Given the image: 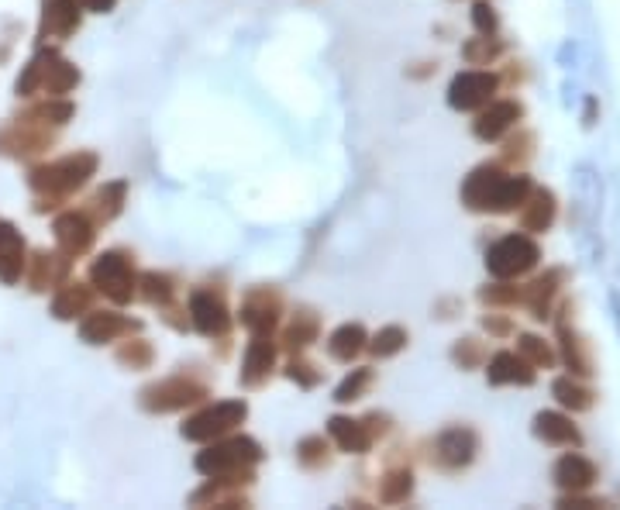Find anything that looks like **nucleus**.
<instances>
[{"instance_id": "f257e3e1", "label": "nucleus", "mask_w": 620, "mask_h": 510, "mask_svg": "<svg viewBox=\"0 0 620 510\" xmlns=\"http://www.w3.org/2000/svg\"><path fill=\"white\" fill-rule=\"evenodd\" d=\"M534 183L524 173H503L500 162H483L462 183V204L476 214H514L531 197Z\"/></svg>"}, {"instance_id": "f03ea898", "label": "nucleus", "mask_w": 620, "mask_h": 510, "mask_svg": "<svg viewBox=\"0 0 620 510\" xmlns=\"http://www.w3.org/2000/svg\"><path fill=\"white\" fill-rule=\"evenodd\" d=\"M93 173H97V156L93 152H73V156H62L56 162H45V166L31 169L28 183L45 200H62L80 187H87Z\"/></svg>"}, {"instance_id": "7ed1b4c3", "label": "nucleus", "mask_w": 620, "mask_h": 510, "mask_svg": "<svg viewBox=\"0 0 620 510\" xmlns=\"http://www.w3.org/2000/svg\"><path fill=\"white\" fill-rule=\"evenodd\" d=\"M262 462V445L255 442V438H245V435H224V438H214V442H207L204 452L193 459V466H197L200 476H231V473H245V469H255Z\"/></svg>"}, {"instance_id": "20e7f679", "label": "nucleus", "mask_w": 620, "mask_h": 510, "mask_svg": "<svg viewBox=\"0 0 620 510\" xmlns=\"http://www.w3.org/2000/svg\"><path fill=\"white\" fill-rule=\"evenodd\" d=\"M207 397H211V386L204 380L176 373V376H166V380H155L145 386V390L138 393V404L149 414H173V411H186V407H193V404H204Z\"/></svg>"}, {"instance_id": "39448f33", "label": "nucleus", "mask_w": 620, "mask_h": 510, "mask_svg": "<svg viewBox=\"0 0 620 510\" xmlns=\"http://www.w3.org/2000/svg\"><path fill=\"white\" fill-rule=\"evenodd\" d=\"M90 283L104 293L114 304H131L138 297V273L135 262H131L128 252H104L93 259L90 266Z\"/></svg>"}, {"instance_id": "423d86ee", "label": "nucleus", "mask_w": 620, "mask_h": 510, "mask_svg": "<svg viewBox=\"0 0 620 510\" xmlns=\"http://www.w3.org/2000/svg\"><path fill=\"white\" fill-rule=\"evenodd\" d=\"M541 262V249L531 235H503L486 249V269L493 280H521Z\"/></svg>"}, {"instance_id": "0eeeda50", "label": "nucleus", "mask_w": 620, "mask_h": 510, "mask_svg": "<svg viewBox=\"0 0 620 510\" xmlns=\"http://www.w3.org/2000/svg\"><path fill=\"white\" fill-rule=\"evenodd\" d=\"M248 417V404L245 400H221V404H211L204 411H197L193 417H186V424L180 428V435L186 442H214V438H224L245 424Z\"/></svg>"}, {"instance_id": "6e6552de", "label": "nucleus", "mask_w": 620, "mask_h": 510, "mask_svg": "<svg viewBox=\"0 0 620 510\" xmlns=\"http://www.w3.org/2000/svg\"><path fill=\"white\" fill-rule=\"evenodd\" d=\"M476 452L479 435L465 424H455V428H445L431 442V466H438L441 473H462L476 462Z\"/></svg>"}, {"instance_id": "1a4fd4ad", "label": "nucleus", "mask_w": 620, "mask_h": 510, "mask_svg": "<svg viewBox=\"0 0 620 510\" xmlns=\"http://www.w3.org/2000/svg\"><path fill=\"white\" fill-rule=\"evenodd\" d=\"M496 90H500V76L490 69H469L448 83V104L455 111H479L496 97Z\"/></svg>"}, {"instance_id": "9d476101", "label": "nucleus", "mask_w": 620, "mask_h": 510, "mask_svg": "<svg viewBox=\"0 0 620 510\" xmlns=\"http://www.w3.org/2000/svg\"><path fill=\"white\" fill-rule=\"evenodd\" d=\"M190 324L204 338H224L231 331V311L221 293L193 290L190 293Z\"/></svg>"}, {"instance_id": "9b49d317", "label": "nucleus", "mask_w": 620, "mask_h": 510, "mask_svg": "<svg viewBox=\"0 0 620 510\" xmlns=\"http://www.w3.org/2000/svg\"><path fill=\"white\" fill-rule=\"evenodd\" d=\"M279 314H283V297L269 287H255L245 293L238 318H242V324L252 335H262V331H276Z\"/></svg>"}, {"instance_id": "f8f14e48", "label": "nucleus", "mask_w": 620, "mask_h": 510, "mask_svg": "<svg viewBox=\"0 0 620 510\" xmlns=\"http://www.w3.org/2000/svg\"><path fill=\"white\" fill-rule=\"evenodd\" d=\"M524 118V107L517 100H490L486 107H479V118L472 121L479 142H500L510 128H517V121Z\"/></svg>"}, {"instance_id": "ddd939ff", "label": "nucleus", "mask_w": 620, "mask_h": 510, "mask_svg": "<svg viewBox=\"0 0 620 510\" xmlns=\"http://www.w3.org/2000/svg\"><path fill=\"white\" fill-rule=\"evenodd\" d=\"M276 355H279V345L273 342V331L252 335V342H248V349H245V362H242V386L255 390V386L266 383L276 369Z\"/></svg>"}, {"instance_id": "4468645a", "label": "nucleus", "mask_w": 620, "mask_h": 510, "mask_svg": "<svg viewBox=\"0 0 620 510\" xmlns=\"http://www.w3.org/2000/svg\"><path fill=\"white\" fill-rule=\"evenodd\" d=\"M56 245L62 255H83L93 245V235H97V221L90 218L87 211H66L56 218Z\"/></svg>"}, {"instance_id": "2eb2a0df", "label": "nucleus", "mask_w": 620, "mask_h": 510, "mask_svg": "<svg viewBox=\"0 0 620 510\" xmlns=\"http://www.w3.org/2000/svg\"><path fill=\"white\" fill-rule=\"evenodd\" d=\"M142 324L124 318L118 311H87V318L80 321V338L87 345H111L118 342L121 335H131L138 331Z\"/></svg>"}, {"instance_id": "dca6fc26", "label": "nucleus", "mask_w": 620, "mask_h": 510, "mask_svg": "<svg viewBox=\"0 0 620 510\" xmlns=\"http://www.w3.org/2000/svg\"><path fill=\"white\" fill-rule=\"evenodd\" d=\"M558 352H562V362L569 366V376H579V380H589L596 373L593 369V355H589L586 338L579 335L565 318H558Z\"/></svg>"}, {"instance_id": "f3484780", "label": "nucleus", "mask_w": 620, "mask_h": 510, "mask_svg": "<svg viewBox=\"0 0 620 510\" xmlns=\"http://www.w3.org/2000/svg\"><path fill=\"white\" fill-rule=\"evenodd\" d=\"M486 380L493 386H531L538 380V369L521 352H496L486 369Z\"/></svg>"}, {"instance_id": "a211bd4d", "label": "nucleus", "mask_w": 620, "mask_h": 510, "mask_svg": "<svg viewBox=\"0 0 620 510\" xmlns=\"http://www.w3.org/2000/svg\"><path fill=\"white\" fill-rule=\"evenodd\" d=\"M555 483L562 493H586L596 483V466L579 452H565L555 462Z\"/></svg>"}, {"instance_id": "6ab92c4d", "label": "nucleus", "mask_w": 620, "mask_h": 510, "mask_svg": "<svg viewBox=\"0 0 620 510\" xmlns=\"http://www.w3.org/2000/svg\"><path fill=\"white\" fill-rule=\"evenodd\" d=\"M534 435L545 445H558V448H579L583 445V431L572 424V417L558 414V411H541L534 417Z\"/></svg>"}, {"instance_id": "aec40b11", "label": "nucleus", "mask_w": 620, "mask_h": 510, "mask_svg": "<svg viewBox=\"0 0 620 510\" xmlns=\"http://www.w3.org/2000/svg\"><path fill=\"white\" fill-rule=\"evenodd\" d=\"M562 283H565L562 269H548V273L538 276L531 287H524V304H527V311H531L534 321L552 318V304H555L558 290H562Z\"/></svg>"}, {"instance_id": "412c9836", "label": "nucleus", "mask_w": 620, "mask_h": 510, "mask_svg": "<svg viewBox=\"0 0 620 510\" xmlns=\"http://www.w3.org/2000/svg\"><path fill=\"white\" fill-rule=\"evenodd\" d=\"M25 273V238L14 224L0 221V280L18 283Z\"/></svg>"}, {"instance_id": "4be33fe9", "label": "nucleus", "mask_w": 620, "mask_h": 510, "mask_svg": "<svg viewBox=\"0 0 620 510\" xmlns=\"http://www.w3.org/2000/svg\"><path fill=\"white\" fill-rule=\"evenodd\" d=\"M42 11V35L45 38H69L80 28V0H45Z\"/></svg>"}, {"instance_id": "5701e85b", "label": "nucleus", "mask_w": 620, "mask_h": 510, "mask_svg": "<svg viewBox=\"0 0 620 510\" xmlns=\"http://www.w3.org/2000/svg\"><path fill=\"white\" fill-rule=\"evenodd\" d=\"M328 435H331V442H335L341 452H348V455H366L369 448H372L369 428L362 421H355V417L335 414L328 421Z\"/></svg>"}, {"instance_id": "b1692460", "label": "nucleus", "mask_w": 620, "mask_h": 510, "mask_svg": "<svg viewBox=\"0 0 620 510\" xmlns=\"http://www.w3.org/2000/svg\"><path fill=\"white\" fill-rule=\"evenodd\" d=\"M558 214V204H555V193L552 190H531V197L521 204V228L531 231V235H538V231H548L552 228Z\"/></svg>"}, {"instance_id": "393cba45", "label": "nucleus", "mask_w": 620, "mask_h": 510, "mask_svg": "<svg viewBox=\"0 0 620 510\" xmlns=\"http://www.w3.org/2000/svg\"><path fill=\"white\" fill-rule=\"evenodd\" d=\"M80 83V69H76L69 59L56 56V52H49V59H45V69H42V94L45 97H62L69 94V90Z\"/></svg>"}, {"instance_id": "a878e982", "label": "nucleus", "mask_w": 620, "mask_h": 510, "mask_svg": "<svg viewBox=\"0 0 620 510\" xmlns=\"http://www.w3.org/2000/svg\"><path fill=\"white\" fill-rule=\"evenodd\" d=\"M52 142L49 131L35 128V121H25L21 128H11L0 135V149L14 152V156H35V152H45Z\"/></svg>"}, {"instance_id": "bb28decb", "label": "nucleus", "mask_w": 620, "mask_h": 510, "mask_svg": "<svg viewBox=\"0 0 620 510\" xmlns=\"http://www.w3.org/2000/svg\"><path fill=\"white\" fill-rule=\"evenodd\" d=\"M317 335H321V318L314 311H297L283 331V349L290 355H304L317 342Z\"/></svg>"}, {"instance_id": "cd10ccee", "label": "nucleus", "mask_w": 620, "mask_h": 510, "mask_svg": "<svg viewBox=\"0 0 620 510\" xmlns=\"http://www.w3.org/2000/svg\"><path fill=\"white\" fill-rule=\"evenodd\" d=\"M93 304V290L87 283H66L56 300H52V314H56L59 321H73V318H83V314L90 311Z\"/></svg>"}, {"instance_id": "c85d7f7f", "label": "nucleus", "mask_w": 620, "mask_h": 510, "mask_svg": "<svg viewBox=\"0 0 620 510\" xmlns=\"http://www.w3.org/2000/svg\"><path fill=\"white\" fill-rule=\"evenodd\" d=\"M366 345H369V335L362 324H341L335 335L328 338V352H331V359H338V362L359 359V355L366 352Z\"/></svg>"}, {"instance_id": "c756f323", "label": "nucleus", "mask_w": 620, "mask_h": 510, "mask_svg": "<svg viewBox=\"0 0 620 510\" xmlns=\"http://www.w3.org/2000/svg\"><path fill=\"white\" fill-rule=\"evenodd\" d=\"M552 393H555L558 404H562L565 411H572V414L589 411V407L596 404V393L589 390V386L579 380V376H562V380H555Z\"/></svg>"}, {"instance_id": "7c9ffc66", "label": "nucleus", "mask_w": 620, "mask_h": 510, "mask_svg": "<svg viewBox=\"0 0 620 510\" xmlns=\"http://www.w3.org/2000/svg\"><path fill=\"white\" fill-rule=\"evenodd\" d=\"M138 293H142L152 307H169L176 300V280L169 273L149 269V273L138 276Z\"/></svg>"}, {"instance_id": "2f4dec72", "label": "nucleus", "mask_w": 620, "mask_h": 510, "mask_svg": "<svg viewBox=\"0 0 620 510\" xmlns=\"http://www.w3.org/2000/svg\"><path fill=\"white\" fill-rule=\"evenodd\" d=\"M410 493H414V473L407 466L386 469V476L379 479V504H403L410 500Z\"/></svg>"}, {"instance_id": "473e14b6", "label": "nucleus", "mask_w": 620, "mask_h": 510, "mask_svg": "<svg viewBox=\"0 0 620 510\" xmlns=\"http://www.w3.org/2000/svg\"><path fill=\"white\" fill-rule=\"evenodd\" d=\"M124 193H128V187L124 183H107L104 190H97L93 193V200H90V207H87V214L93 221H114L121 214V207H124Z\"/></svg>"}, {"instance_id": "72a5a7b5", "label": "nucleus", "mask_w": 620, "mask_h": 510, "mask_svg": "<svg viewBox=\"0 0 620 510\" xmlns=\"http://www.w3.org/2000/svg\"><path fill=\"white\" fill-rule=\"evenodd\" d=\"M372 380H376V373H372L369 366L352 369V373H348L345 380L338 383L335 400H338V404H355V400H362V397H366V393H369Z\"/></svg>"}, {"instance_id": "f704fd0d", "label": "nucleus", "mask_w": 620, "mask_h": 510, "mask_svg": "<svg viewBox=\"0 0 620 510\" xmlns=\"http://www.w3.org/2000/svg\"><path fill=\"white\" fill-rule=\"evenodd\" d=\"M462 56L469 66H490L493 59L503 56V42L496 35H479V38H472V42L462 45Z\"/></svg>"}, {"instance_id": "c9c22d12", "label": "nucleus", "mask_w": 620, "mask_h": 510, "mask_svg": "<svg viewBox=\"0 0 620 510\" xmlns=\"http://www.w3.org/2000/svg\"><path fill=\"white\" fill-rule=\"evenodd\" d=\"M366 349L376 355V359H390V355H397L407 349V331L400 328V324H390V328H379L376 335L369 338Z\"/></svg>"}, {"instance_id": "e433bc0d", "label": "nucleus", "mask_w": 620, "mask_h": 510, "mask_svg": "<svg viewBox=\"0 0 620 510\" xmlns=\"http://www.w3.org/2000/svg\"><path fill=\"white\" fill-rule=\"evenodd\" d=\"M517 352H521L534 369H552L558 359L552 345L538 335H517Z\"/></svg>"}, {"instance_id": "4c0bfd02", "label": "nucleus", "mask_w": 620, "mask_h": 510, "mask_svg": "<svg viewBox=\"0 0 620 510\" xmlns=\"http://www.w3.org/2000/svg\"><path fill=\"white\" fill-rule=\"evenodd\" d=\"M69 118H73V104L59 97H49L45 104L31 107L28 114V121H35V125H66Z\"/></svg>"}, {"instance_id": "58836bf2", "label": "nucleus", "mask_w": 620, "mask_h": 510, "mask_svg": "<svg viewBox=\"0 0 620 510\" xmlns=\"http://www.w3.org/2000/svg\"><path fill=\"white\" fill-rule=\"evenodd\" d=\"M118 362L128 369H149L155 362V349L152 342H145V338H128V342L118 349Z\"/></svg>"}, {"instance_id": "ea45409f", "label": "nucleus", "mask_w": 620, "mask_h": 510, "mask_svg": "<svg viewBox=\"0 0 620 510\" xmlns=\"http://www.w3.org/2000/svg\"><path fill=\"white\" fill-rule=\"evenodd\" d=\"M328 459H331V448L324 442V435H307L304 442L297 445V462L304 469H321V466H328Z\"/></svg>"}, {"instance_id": "a19ab883", "label": "nucleus", "mask_w": 620, "mask_h": 510, "mask_svg": "<svg viewBox=\"0 0 620 510\" xmlns=\"http://www.w3.org/2000/svg\"><path fill=\"white\" fill-rule=\"evenodd\" d=\"M35 276H31V287L35 290H49L52 283L59 280L62 273H66V262H69V255L66 259H56V255H35Z\"/></svg>"}, {"instance_id": "79ce46f5", "label": "nucleus", "mask_w": 620, "mask_h": 510, "mask_svg": "<svg viewBox=\"0 0 620 510\" xmlns=\"http://www.w3.org/2000/svg\"><path fill=\"white\" fill-rule=\"evenodd\" d=\"M479 300L490 307H514V304H524V287H514L510 280H500V283H493V287L479 290Z\"/></svg>"}, {"instance_id": "37998d69", "label": "nucleus", "mask_w": 620, "mask_h": 510, "mask_svg": "<svg viewBox=\"0 0 620 510\" xmlns=\"http://www.w3.org/2000/svg\"><path fill=\"white\" fill-rule=\"evenodd\" d=\"M452 362L459 369H479L486 362V349L479 338H462V342H455L452 349Z\"/></svg>"}, {"instance_id": "c03bdc74", "label": "nucleus", "mask_w": 620, "mask_h": 510, "mask_svg": "<svg viewBox=\"0 0 620 510\" xmlns=\"http://www.w3.org/2000/svg\"><path fill=\"white\" fill-rule=\"evenodd\" d=\"M286 380L304 386V390H314V386L321 383V369H317L314 362H307L304 355H293L290 366H286Z\"/></svg>"}, {"instance_id": "a18cd8bd", "label": "nucleus", "mask_w": 620, "mask_h": 510, "mask_svg": "<svg viewBox=\"0 0 620 510\" xmlns=\"http://www.w3.org/2000/svg\"><path fill=\"white\" fill-rule=\"evenodd\" d=\"M45 59H49V52H38V56L28 63L25 76H21V80H18V94H21V97L35 94V90L42 87V69H45Z\"/></svg>"}, {"instance_id": "49530a36", "label": "nucleus", "mask_w": 620, "mask_h": 510, "mask_svg": "<svg viewBox=\"0 0 620 510\" xmlns=\"http://www.w3.org/2000/svg\"><path fill=\"white\" fill-rule=\"evenodd\" d=\"M534 156V135L531 131H517L507 142V152H503V162H527Z\"/></svg>"}, {"instance_id": "de8ad7c7", "label": "nucleus", "mask_w": 620, "mask_h": 510, "mask_svg": "<svg viewBox=\"0 0 620 510\" xmlns=\"http://www.w3.org/2000/svg\"><path fill=\"white\" fill-rule=\"evenodd\" d=\"M472 25H476L479 35H496V28H500V14H496L493 4L479 0V4L472 7Z\"/></svg>"}, {"instance_id": "09e8293b", "label": "nucleus", "mask_w": 620, "mask_h": 510, "mask_svg": "<svg viewBox=\"0 0 620 510\" xmlns=\"http://www.w3.org/2000/svg\"><path fill=\"white\" fill-rule=\"evenodd\" d=\"M483 328L490 331L493 338H507L510 331H514V324L503 318V314H486V318H483Z\"/></svg>"}, {"instance_id": "8fccbe9b", "label": "nucleus", "mask_w": 620, "mask_h": 510, "mask_svg": "<svg viewBox=\"0 0 620 510\" xmlns=\"http://www.w3.org/2000/svg\"><path fill=\"white\" fill-rule=\"evenodd\" d=\"M362 424L369 428L372 442H376V438H383V435H390V417H386V414H366V417H362Z\"/></svg>"}, {"instance_id": "3c124183", "label": "nucleus", "mask_w": 620, "mask_h": 510, "mask_svg": "<svg viewBox=\"0 0 620 510\" xmlns=\"http://www.w3.org/2000/svg\"><path fill=\"white\" fill-rule=\"evenodd\" d=\"M558 507H576V510H593V507H603V500H593V497H583V493H565L562 500H558Z\"/></svg>"}, {"instance_id": "603ef678", "label": "nucleus", "mask_w": 620, "mask_h": 510, "mask_svg": "<svg viewBox=\"0 0 620 510\" xmlns=\"http://www.w3.org/2000/svg\"><path fill=\"white\" fill-rule=\"evenodd\" d=\"M80 4L87 7V11H93V14H107L114 4H118V0H80Z\"/></svg>"}]
</instances>
